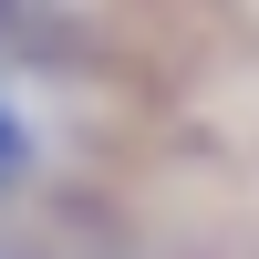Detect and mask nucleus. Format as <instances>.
I'll use <instances>...</instances> for the list:
<instances>
[{
    "mask_svg": "<svg viewBox=\"0 0 259 259\" xmlns=\"http://www.w3.org/2000/svg\"><path fill=\"white\" fill-rule=\"evenodd\" d=\"M11 156H21V145H11V135H0V166H11Z\"/></svg>",
    "mask_w": 259,
    "mask_h": 259,
    "instance_id": "nucleus-1",
    "label": "nucleus"
}]
</instances>
